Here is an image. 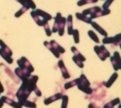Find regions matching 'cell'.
Here are the masks:
<instances>
[{
	"label": "cell",
	"mask_w": 121,
	"mask_h": 108,
	"mask_svg": "<svg viewBox=\"0 0 121 108\" xmlns=\"http://www.w3.org/2000/svg\"><path fill=\"white\" fill-rule=\"evenodd\" d=\"M29 9L26 7H24L22 8L19 11L16 13L15 14V16L16 17H19L20 15H22V14H23L26 11Z\"/></svg>",
	"instance_id": "83f0119b"
},
{
	"label": "cell",
	"mask_w": 121,
	"mask_h": 108,
	"mask_svg": "<svg viewBox=\"0 0 121 108\" xmlns=\"http://www.w3.org/2000/svg\"><path fill=\"white\" fill-rule=\"evenodd\" d=\"M113 1V0H107L105 3L103 4V9H107L108 7L111 4Z\"/></svg>",
	"instance_id": "f546056e"
},
{
	"label": "cell",
	"mask_w": 121,
	"mask_h": 108,
	"mask_svg": "<svg viewBox=\"0 0 121 108\" xmlns=\"http://www.w3.org/2000/svg\"><path fill=\"white\" fill-rule=\"evenodd\" d=\"M78 81V79H76L73 81H71L68 83H66L65 84L64 88L65 89H68L69 88L73 87L74 86L77 85Z\"/></svg>",
	"instance_id": "7402d4cb"
},
{
	"label": "cell",
	"mask_w": 121,
	"mask_h": 108,
	"mask_svg": "<svg viewBox=\"0 0 121 108\" xmlns=\"http://www.w3.org/2000/svg\"><path fill=\"white\" fill-rule=\"evenodd\" d=\"M58 65L62 73L63 77L65 79H69L70 77V75L68 72V70L66 69L64 62L62 60L59 61L58 62Z\"/></svg>",
	"instance_id": "5bb4252c"
},
{
	"label": "cell",
	"mask_w": 121,
	"mask_h": 108,
	"mask_svg": "<svg viewBox=\"0 0 121 108\" xmlns=\"http://www.w3.org/2000/svg\"><path fill=\"white\" fill-rule=\"evenodd\" d=\"M0 56H1L7 63L12 64L13 62V59L12 58L13 53L12 50L7 46L2 40L0 39Z\"/></svg>",
	"instance_id": "8992f818"
},
{
	"label": "cell",
	"mask_w": 121,
	"mask_h": 108,
	"mask_svg": "<svg viewBox=\"0 0 121 108\" xmlns=\"http://www.w3.org/2000/svg\"><path fill=\"white\" fill-rule=\"evenodd\" d=\"M98 1V0H80L77 3V5L79 6H82L88 3H95Z\"/></svg>",
	"instance_id": "cb8c5ba5"
},
{
	"label": "cell",
	"mask_w": 121,
	"mask_h": 108,
	"mask_svg": "<svg viewBox=\"0 0 121 108\" xmlns=\"http://www.w3.org/2000/svg\"><path fill=\"white\" fill-rule=\"evenodd\" d=\"M4 91V88L2 83L0 81V94L2 93H3Z\"/></svg>",
	"instance_id": "4dcf8cb0"
},
{
	"label": "cell",
	"mask_w": 121,
	"mask_h": 108,
	"mask_svg": "<svg viewBox=\"0 0 121 108\" xmlns=\"http://www.w3.org/2000/svg\"><path fill=\"white\" fill-rule=\"evenodd\" d=\"M76 17L78 19L83 21L85 22L86 23H91L92 22L91 19L89 17H88L87 16L83 15L82 13H76L75 14Z\"/></svg>",
	"instance_id": "e0dca14e"
},
{
	"label": "cell",
	"mask_w": 121,
	"mask_h": 108,
	"mask_svg": "<svg viewBox=\"0 0 121 108\" xmlns=\"http://www.w3.org/2000/svg\"><path fill=\"white\" fill-rule=\"evenodd\" d=\"M91 24L93 28H94L96 30H97L101 35L104 36H107L108 34L106 32L96 23H95L94 22H92Z\"/></svg>",
	"instance_id": "d6986e66"
},
{
	"label": "cell",
	"mask_w": 121,
	"mask_h": 108,
	"mask_svg": "<svg viewBox=\"0 0 121 108\" xmlns=\"http://www.w3.org/2000/svg\"><path fill=\"white\" fill-rule=\"evenodd\" d=\"M1 99L4 103L7 104L14 108H20L22 107L19 102H15L7 96H3L1 97Z\"/></svg>",
	"instance_id": "4fadbf2b"
},
{
	"label": "cell",
	"mask_w": 121,
	"mask_h": 108,
	"mask_svg": "<svg viewBox=\"0 0 121 108\" xmlns=\"http://www.w3.org/2000/svg\"><path fill=\"white\" fill-rule=\"evenodd\" d=\"M18 2L21 3L24 7L30 9H35L36 5L32 0H18Z\"/></svg>",
	"instance_id": "9a60e30c"
},
{
	"label": "cell",
	"mask_w": 121,
	"mask_h": 108,
	"mask_svg": "<svg viewBox=\"0 0 121 108\" xmlns=\"http://www.w3.org/2000/svg\"><path fill=\"white\" fill-rule=\"evenodd\" d=\"M82 13L87 16L89 15V18L91 19L104 15L103 11H102L101 8L98 6L85 9Z\"/></svg>",
	"instance_id": "ba28073f"
},
{
	"label": "cell",
	"mask_w": 121,
	"mask_h": 108,
	"mask_svg": "<svg viewBox=\"0 0 121 108\" xmlns=\"http://www.w3.org/2000/svg\"><path fill=\"white\" fill-rule=\"evenodd\" d=\"M74 42L76 44H78L79 42V35L78 30L75 29L73 31V34Z\"/></svg>",
	"instance_id": "484cf974"
},
{
	"label": "cell",
	"mask_w": 121,
	"mask_h": 108,
	"mask_svg": "<svg viewBox=\"0 0 121 108\" xmlns=\"http://www.w3.org/2000/svg\"><path fill=\"white\" fill-rule=\"evenodd\" d=\"M62 104L61 108H66L67 107L68 102L69 98L68 96L64 95L62 96Z\"/></svg>",
	"instance_id": "4316f807"
},
{
	"label": "cell",
	"mask_w": 121,
	"mask_h": 108,
	"mask_svg": "<svg viewBox=\"0 0 121 108\" xmlns=\"http://www.w3.org/2000/svg\"><path fill=\"white\" fill-rule=\"evenodd\" d=\"M118 75L117 73H115L111 76L109 80L105 83V85L106 87L109 88L113 84L117 79Z\"/></svg>",
	"instance_id": "ffe728a7"
},
{
	"label": "cell",
	"mask_w": 121,
	"mask_h": 108,
	"mask_svg": "<svg viewBox=\"0 0 121 108\" xmlns=\"http://www.w3.org/2000/svg\"><path fill=\"white\" fill-rule=\"evenodd\" d=\"M121 40V33L117 34L113 37H106L103 40L104 44L117 43Z\"/></svg>",
	"instance_id": "7c38bea8"
},
{
	"label": "cell",
	"mask_w": 121,
	"mask_h": 108,
	"mask_svg": "<svg viewBox=\"0 0 121 108\" xmlns=\"http://www.w3.org/2000/svg\"><path fill=\"white\" fill-rule=\"evenodd\" d=\"M54 23L52 28V32L54 33L58 32L60 36H62L64 33L65 27L66 22V19L62 17L60 13H57L56 16L54 18Z\"/></svg>",
	"instance_id": "277c9868"
},
{
	"label": "cell",
	"mask_w": 121,
	"mask_h": 108,
	"mask_svg": "<svg viewBox=\"0 0 121 108\" xmlns=\"http://www.w3.org/2000/svg\"><path fill=\"white\" fill-rule=\"evenodd\" d=\"M17 63L19 67L15 69V73L22 80L30 77L31 75V73L34 71V67L24 57H22L17 60Z\"/></svg>",
	"instance_id": "7a4b0ae2"
},
{
	"label": "cell",
	"mask_w": 121,
	"mask_h": 108,
	"mask_svg": "<svg viewBox=\"0 0 121 108\" xmlns=\"http://www.w3.org/2000/svg\"><path fill=\"white\" fill-rule=\"evenodd\" d=\"M43 44L57 58L60 57V53L63 54L65 52L64 49L60 46L55 40H52L49 42L47 41H45Z\"/></svg>",
	"instance_id": "5b68a950"
},
{
	"label": "cell",
	"mask_w": 121,
	"mask_h": 108,
	"mask_svg": "<svg viewBox=\"0 0 121 108\" xmlns=\"http://www.w3.org/2000/svg\"><path fill=\"white\" fill-rule=\"evenodd\" d=\"M4 104V103L3 102L1 99H0V108L2 107Z\"/></svg>",
	"instance_id": "1f68e13d"
},
{
	"label": "cell",
	"mask_w": 121,
	"mask_h": 108,
	"mask_svg": "<svg viewBox=\"0 0 121 108\" xmlns=\"http://www.w3.org/2000/svg\"><path fill=\"white\" fill-rule=\"evenodd\" d=\"M120 48L121 49V44H120Z\"/></svg>",
	"instance_id": "d6a6232c"
},
{
	"label": "cell",
	"mask_w": 121,
	"mask_h": 108,
	"mask_svg": "<svg viewBox=\"0 0 121 108\" xmlns=\"http://www.w3.org/2000/svg\"><path fill=\"white\" fill-rule=\"evenodd\" d=\"M120 103V100L119 98H115L114 100L104 105V108H111L113 107L114 106L117 105V104H119Z\"/></svg>",
	"instance_id": "44dd1931"
},
{
	"label": "cell",
	"mask_w": 121,
	"mask_h": 108,
	"mask_svg": "<svg viewBox=\"0 0 121 108\" xmlns=\"http://www.w3.org/2000/svg\"><path fill=\"white\" fill-rule=\"evenodd\" d=\"M22 106L30 108H36V105L35 103L27 100L22 104Z\"/></svg>",
	"instance_id": "d4e9b609"
},
{
	"label": "cell",
	"mask_w": 121,
	"mask_h": 108,
	"mask_svg": "<svg viewBox=\"0 0 121 108\" xmlns=\"http://www.w3.org/2000/svg\"><path fill=\"white\" fill-rule=\"evenodd\" d=\"M67 21L68 34L69 35H73L74 30L73 27V16L71 15H69L68 16Z\"/></svg>",
	"instance_id": "ac0fdd59"
},
{
	"label": "cell",
	"mask_w": 121,
	"mask_h": 108,
	"mask_svg": "<svg viewBox=\"0 0 121 108\" xmlns=\"http://www.w3.org/2000/svg\"><path fill=\"white\" fill-rule=\"evenodd\" d=\"M62 94L60 93L56 94L55 95H54L53 96H51L49 98L45 99L44 101L45 104L46 105H48L52 103L56 100H60L62 98Z\"/></svg>",
	"instance_id": "2e32d148"
},
{
	"label": "cell",
	"mask_w": 121,
	"mask_h": 108,
	"mask_svg": "<svg viewBox=\"0 0 121 108\" xmlns=\"http://www.w3.org/2000/svg\"><path fill=\"white\" fill-rule=\"evenodd\" d=\"M30 14L36 23L40 26H44L52 18L51 15L39 9L32 11Z\"/></svg>",
	"instance_id": "3957f363"
},
{
	"label": "cell",
	"mask_w": 121,
	"mask_h": 108,
	"mask_svg": "<svg viewBox=\"0 0 121 108\" xmlns=\"http://www.w3.org/2000/svg\"><path fill=\"white\" fill-rule=\"evenodd\" d=\"M39 77L37 75L30 76V77L22 80V84L16 94L18 102L22 104L27 100L32 91L38 88L36 85Z\"/></svg>",
	"instance_id": "6da1fadb"
},
{
	"label": "cell",
	"mask_w": 121,
	"mask_h": 108,
	"mask_svg": "<svg viewBox=\"0 0 121 108\" xmlns=\"http://www.w3.org/2000/svg\"><path fill=\"white\" fill-rule=\"evenodd\" d=\"M71 50L75 54L74 56H73L72 58L73 61L79 67L83 68L84 65L82 62L85 61L86 60V58L78 51L75 46L71 47Z\"/></svg>",
	"instance_id": "9c48e42d"
},
{
	"label": "cell",
	"mask_w": 121,
	"mask_h": 108,
	"mask_svg": "<svg viewBox=\"0 0 121 108\" xmlns=\"http://www.w3.org/2000/svg\"><path fill=\"white\" fill-rule=\"evenodd\" d=\"M110 60L115 71L121 69V57L118 52H114L113 56L111 57Z\"/></svg>",
	"instance_id": "8fae6325"
},
{
	"label": "cell",
	"mask_w": 121,
	"mask_h": 108,
	"mask_svg": "<svg viewBox=\"0 0 121 108\" xmlns=\"http://www.w3.org/2000/svg\"><path fill=\"white\" fill-rule=\"evenodd\" d=\"M43 27L44 28V29L45 30V32H46V34L48 36H51L52 35V31H51L48 23L46 24L44 26H43Z\"/></svg>",
	"instance_id": "f1b7e54d"
},
{
	"label": "cell",
	"mask_w": 121,
	"mask_h": 108,
	"mask_svg": "<svg viewBox=\"0 0 121 108\" xmlns=\"http://www.w3.org/2000/svg\"><path fill=\"white\" fill-rule=\"evenodd\" d=\"M94 50L99 57L102 61H105L107 58L110 56V53L103 45L100 46H95L94 47Z\"/></svg>",
	"instance_id": "30bf717a"
},
{
	"label": "cell",
	"mask_w": 121,
	"mask_h": 108,
	"mask_svg": "<svg viewBox=\"0 0 121 108\" xmlns=\"http://www.w3.org/2000/svg\"><path fill=\"white\" fill-rule=\"evenodd\" d=\"M88 34L89 36L93 41L96 43H99V39L98 37L96 35L94 32L92 30H90L88 32Z\"/></svg>",
	"instance_id": "603a6c76"
},
{
	"label": "cell",
	"mask_w": 121,
	"mask_h": 108,
	"mask_svg": "<svg viewBox=\"0 0 121 108\" xmlns=\"http://www.w3.org/2000/svg\"><path fill=\"white\" fill-rule=\"evenodd\" d=\"M79 89L81 90L87 94L92 93V89L90 87V83L84 74H82L80 78H79V81L77 84Z\"/></svg>",
	"instance_id": "52a82bcc"
}]
</instances>
